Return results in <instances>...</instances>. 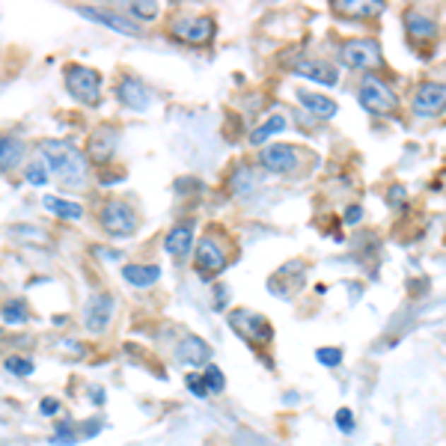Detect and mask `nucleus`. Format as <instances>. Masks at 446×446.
<instances>
[{
	"label": "nucleus",
	"instance_id": "0eeeda50",
	"mask_svg": "<svg viewBox=\"0 0 446 446\" xmlns=\"http://www.w3.org/2000/svg\"><path fill=\"white\" fill-rule=\"evenodd\" d=\"M226 265H229V256H226V250H223L211 235H206L203 241L196 244L194 268H196L199 277H214V274H221V271H226Z\"/></svg>",
	"mask_w": 446,
	"mask_h": 446
},
{
	"label": "nucleus",
	"instance_id": "f03ea898",
	"mask_svg": "<svg viewBox=\"0 0 446 446\" xmlns=\"http://www.w3.org/2000/svg\"><path fill=\"white\" fill-rule=\"evenodd\" d=\"M66 90L71 93V98H78L81 105L95 107L102 102V75L90 66L71 63V66H66Z\"/></svg>",
	"mask_w": 446,
	"mask_h": 446
},
{
	"label": "nucleus",
	"instance_id": "e433bc0d",
	"mask_svg": "<svg viewBox=\"0 0 446 446\" xmlns=\"http://www.w3.org/2000/svg\"><path fill=\"white\" fill-rule=\"evenodd\" d=\"M226 298H229V295H226V289L221 286V289H218V307H223V304H226Z\"/></svg>",
	"mask_w": 446,
	"mask_h": 446
},
{
	"label": "nucleus",
	"instance_id": "b1692460",
	"mask_svg": "<svg viewBox=\"0 0 446 446\" xmlns=\"http://www.w3.org/2000/svg\"><path fill=\"white\" fill-rule=\"evenodd\" d=\"M0 319H4L6 324H24V322H27V304H24V298L6 300L4 310H0Z\"/></svg>",
	"mask_w": 446,
	"mask_h": 446
},
{
	"label": "nucleus",
	"instance_id": "2f4dec72",
	"mask_svg": "<svg viewBox=\"0 0 446 446\" xmlns=\"http://www.w3.org/2000/svg\"><path fill=\"white\" fill-rule=\"evenodd\" d=\"M12 235H27V238H36V244H48L51 238L45 235V233H42V229H33V226H16V229H12Z\"/></svg>",
	"mask_w": 446,
	"mask_h": 446
},
{
	"label": "nucleus",
	"instance_id": "9d476101",
	"mask_svg": "<svg viewBox=\"0 0 446 446\" xmlns=\"http://www.w3.org/2000/svg\"><path fill=\"white\" fill-rule=\"evenodd\" d=\"M113 319V295L107 292H95L83 307V324L90 334H105V327Z\"/></svg>",
	"mask_w": 446,
	"mask_h": 446
},
{
	"label": "nucleus",
	"instance_id": "bb28decb",
	"mask_svg": "<svg viewBox=\"0 0 446 446\" xmlns=\"http://www.w3.org/2000/svg\"><path fill=\"white\" fill-rule=\"evenodd\" d=\"M203 381H206V390L209 393H223L226 390V378H223V372L218 369V366H206V375H203Z\"/></svg>",
	"mask_w": 446,
	"mask_h": 446
},
{
	"label": "nucleus",
	"instance_id": "7c9ffc66",
	"mask_svg": "<svg viewBox=\"0 0 446 446\" xmlns=\"http://www.w3.org/2000/svg\"><path fill=\"white\" fill-rule=\"evenodd\" d=\"M128 12L137 18H155L158 16V4H128Z\"/></svg>",
	"mask_w": 446,
	"mask_h": 446
},
{
	"label": "nucleus",
	"instance_id": "7ed1b4c3",
	"mask_svg": "<svg viewBox=\"0 0 446 446\" xmlns=\"http://www.w3.org/2000/svg\"><path fill=\"white\" fill-rule=\"evenodd\" d=\"M357 98H360V105L369 113H375V117H387V113H393L399 107V95L393 93V86L387 81H381L378 75H363Z\"/></svg>",
	"mask_w": 446,
	"mask_h": 446
},
{
	"label": "nucleus",
	"instance_id": "9b49d317",
	"mask_svg": "<svg viewBox=\"0 0 446 446\" xmlns=\"http://www.w3.org/2000/svg\"><path fill=\"white\" fill-rule=\"evenodd\" d=\"M78 16L90 18V21H98V24H105V27H110V30H117V33H122V36H140V33H143V27H140L134 18L119 16V12H113V9L78 6Z\"/></svg>",
	"mask_w": 446,
	"mask_h": 446
},
{
	"label": "nucleus",
	"instance_id": "c9c22d12",
	"mask_svg": "<svg viewBox=\"0 0 446 446\" xmlns=\"http://www.w3.org/2000/svg\"><path fill=\"white\" fill-rule=\"evenodd\" d=\"M401 196H405V188H401V184H393V188H390V203L399 206V203H401Z\"/></svg>",
	"mask_w": 446,
	"mask_h": 446
},
{
	"label": "nucleus",
	"instance_id": "cd10ccee",
	"mask_svg": "<svg viewBox=\"0 0 446 446\" xmlns=\"http://www.w3.org/2000/svg\"><path fill=\"white\" fill-rule=\"evenodd\" d=\"M24 179L33 184V188H45L48 184V170H45V164H30L24 170Z\"/></svg>",
	"mask_w": 446,
	"mask_h": 446
},
{
	"label": "nucleus",
	"instance_id": "473e14b6",
	"mask_svg": "<svg viewBox=\"0 0 446 446\" xmlns=\"http://www.w3.org/2000/svg\"><path fill=\"white\" fill-rule=\"evenodd\" d=\"M184 384H188V390H191V393H194L196 399H206V396H209L203 375H188V378H184Z\"/></svg>",
	"mask_w": 446,
	"mask_h": 446
},
{
	"label": "nucleus",
	"instance_id": "2eb2a0df",
	"mask_svg": "<svg viewBox=\"0 0 446 446\" xmlns=\"http://www.w3.org/2000/svg\"><path fill=\"white\" fill-rule=\"evenodd\" d=\"M117 143H119L117 128H113V125H102V128H95V131H93L86 152H90V158H93L95 164H107L110 158H113V152H117Z\"/></svg>",
	"mask_w": 446,
	"mask_h": 446
},
{
	"label": "nucleus",
	"instance_id": "423d86ee",
	"mask_svg": "<svg viewBox=\"0 0 446 446\" xmlns=\"http://www.w3.org/2000/svg\"><path fill=\"white\" fill-rule=\"evenodd\" d=\"M98 218H102L105 233H110L113 238H125L137 229V211L128 203H122V199H110V203H105Z\"/></svg>",
	"mask_w": 446,
	"mask_h": 446
},
{
	"label": "nucleus",
	"instance_id": "f257e3e1",
	"mask_svg": "<svg viewBox=\"0 0 446 446\" xmlns=\"http://www.w3.org/2000/svg\"><path fill=\"white\" fill-rule=\"evenodd\" d=\"M42 161H45V170H51L63 184H81L86 176L83 167V155L71 146V143L63 140H48L42 143Z\"/></svg>",
	"mask_w": 446,
	"mask_h": 446
},
{
	"label": "nucleus",
	"instance_id": "1a4fd4ad",
	"mask_svg": "<svg viewBox=\"0 0 446 446\" xmlns=\"http://www.w3.org/2000/svg\"><path fill=\"white\" fill-rule=\"evenodd\" d=\"M446 110V83L426 81L413 93V113L416 117H440Z\"/></svg>",
	"mask_w": 446,
	"mask_h": 446
},
{
	"label": "nucleus",
	"instance_id": "20e7f679",
	"mask_svg": "<svg viewBox=\"0 0 446 446\" xmlns=\"http://www.w3.org/2000/svg\"><path fill=\"white\" fill-rule=\"evenodd\" d=\"M339 63L348 69H381L384 57H381V45L375 39H348L345 45H339Z\"/></svg>",
	"mask_w": 446,
	"mask_h": 446
},
{
	"label": "nucleus",
	"instance_id": "f3484780",
	"mask_svg": "<svg viewBox=\"0 0 446 446\" xmlns=\"http://www.w3.org/2000/svg\"><path fill=\"white\" fill-rule=\"evenodd\" d=\"M122 277H125V283H131L134 289H149V286H155L161 280V268L158 265H125Z\"/></svg>",
	"mask_w": 446,
	"mask_h": 446
},
{
	"label": "nucleus",
	"instance_id": "72a5a7b5",
	"mask_svg": "<svg viewBox=\"0 0 446 446\" xmlns=\"http://www.w3.org/2000/svg\"><path fill=\"white\" fill-rule=\"evenodd\" d=\"M39 413L42 416H57V413H60V401H57V399H42L39 401Z\"/></svg>",
	"mask_w": 446,
	"mask_h": 446
},
{
	"label": "nucleus",
	"instance_id": "ddd939ff",
	"mask_svg": "<svg viewBox=\"0 0 446 446\" xmlns=\"http://www.w3.org/2000/svg\"><path fill=\"white\" fill-rule=\"evenodd\" d=\"M176 360L184 363V366H209L211 360V345L203 339V336H184L179 345H176Z\"/></svg>",
	"mask_w": 446,
	"mask_h": 446
},
{
	"label": "nucleus",
	"instance_id": "a211bd4d",
	"mask_svg": "<svg viewBox=\"0 0 446 446\" xmlns=\"http://www.w3.org/2000/svg\"><path fill=\"white\" fill-rule=\"evenodd\" d=\"M24 155V140L16 134H0V172L12 170Z\"/></svg>",
	"mask_w": 446,
	"mask_h": 446
},
{
	"label": "nucleus",
	"instance_id": "412c9836",
	"mask_svg": "<svg viewBox=\"0 0 446 446\" xmlns=\"http://www.w3.org/2000/svg\"><path fill=\"white\" fill-rule=\"evenodd\" d=\"M334 9L339 16H354V18H366V16H378L384 9L381 0H366V4H357V0H336Z\"/></svg>",
	"mask_w": 446,
	"mask_h": 446
},
{
	"label": "nucleus",
	"instance_id": "39448f33",
	"mask_svg": "<svg viewBox=\"0 0 446 446\" xmlns=\"http://www.w3.org/2000/svg\"><path fill=\"white\" fill-rule=\"evenodd\" d=\"M229 327H233L241 339H247L250 345H268L271 339H274V327H271L262 315L253 312V310L229 312Z\"/></svg>",
	"mask_w": 446,
	"mask_h": 446
},
{
	"label": "nucleus",
	"instance_id": "c756f323",
	"mask_svg": "<svg viewBox=\"0 0 446 446\" xmlns=\"http://www.w3.org/2000/svg\"><path fill=\"white\" fill-rule=\"evenodd\" d=\"M336 426H339V431H345V435H351V431H354V413H351V408H339L336 411Z\"/></svg>",
	"mask_w": 446,
	"mask_h": 446
},
{
	"label": "nucleus",
	"instance_id": "4be33fe9",
	"mask_svg": "<svg viewBox=\"0 0 446 446\" xmlns=\"http://www.w3.org/2000/svg\"><path fill=\"white\" fill-rule=\"evenodd\" d=\"M298 98H300V105H304L310 113H315V117H334L336 113V102L334 98H327V95H322V93H298Z\"/></svg>",
	"mask_w": 446,
	"mask_h": 446
},
{
	"label": "nucleus",
	"instance_id": "aec40b11",
	"mask_svg": "<svg viewBox=\"0 0 446 446\" xmlns=\"http://www.w3.org/2000/svg\"><path fill=\"white\" fill-rule=\"evenodd\" d=\"M42 206H45L54 218H60V221H81L83 218V206L81 203H69V199H60V196H45V199H42Z\"/></svg>",
	"mask_w": 446,
	"mask_h": 446
},
{
	"label": "nucleus",
	"instance_id": "a878e982",
	"mask_svg": "<svg viewBox=\"0 0 446 446\" xmlns=\"http://www.w3.org/2000/svg\"><path fill=\"white\" fill-rule=\"evenodd\" d=\"M4 366H6V372H12V375H18V378H24V375H33V369H36L30 357H21V354H12Z\"/></svg>",
	"mask_w": 446,
	"mask_h": 446
},
{
	"label": "nucleus",
	"instance_id": "c85d7f7f",
	"mask_svg": "<svg viewBox=\"0 0 446 446\" xmlns=\"http://www.w3.org/2000/svg\"><path fill=\"white\" fill-rule=\"evenodd\" d=\"M315 360H319L322 366H327V369H334V366L342 363V348H319L315 351Z\"/></svg>",
	"mask_w": 446,
	"mask_h": 446
},
{
	"label": "nucleus",
	"instance_id": "f704fd0d",
	"mask_svg": "<svg viewBox=\"0 0 446 446\" xmlns=\"http://www.w3.org/2000/svg\"><path fill=\"white\" fill-rule=\"evenodd\" d=\"M360 218H363V209H360V206H351L348 211H345V223H348V226L360 223Z\"/></svg>",
	"mask_w": 446,
	"mask_h": 446
},
{
	"label": "nucleus",
	"instance_id": "6ab92c4d",
	"mask_svg": "<svg viewBox=\"0 0 446 446\" xmlns=\"http://www.w3.org/2000/svg\"><path fill=\"white\" fill-rule=\"evenodd\" d=\"M295 71H298L300 78H310V81H315V83H324V86H334V83L339 81V75H336V71L330 69L327 63H319V60H307V63H300Z\"/></svg>",
	"mask_w": 446,
	"mask_h": 446
},
{
	"label": "nucleus",
	"instance_id": "5701e85b",
	"mask_svg": "<svg viewBox=\"0 0 446 446\" xmlns=\"http://www.w3.org/2000/svg\"><path fill=\"white\" fill-rule=\"evenodd\" d=\"M405 30H408V36L413 39V42H420V39H435V21L431 18H426V16H420V12H408L405 16Z\"/></svg>",
	"mask_w": 446,
	"mask_h": 446
},
{
	"label": "nucleus",
	"instance_id": "dca6fc26",
	"mask_svg": "<svg viewBox=\"0 0 446 446\" xmlns=\"http://www.w3.org/2000/svg\"><path fill=\"white\" fill-rule=\"evenodd\" d=\"M191 244H194V226H172L167 238H164V250L170 256H184V253H191Z\"/></svg>",
	"mask_w": 446,
	"mask_h": 446
},
{
	"label": "nucleus",
	"instance_id": "6e6552de",
	"mask_svg": "<svg viewBox=\"0 0 446 446\" xmlns=\"http://www.w3.org/2000/svg\"><path fill=\"white\" fill-rule=\"evenodd\" d=\"M170 33L182 42H188V45H206V42H211V36H214V18H209V16L179 18V21H172Z\"/></svg>",
	"mask_w": 446,
	"mask_h": 446
},
{
	"label": "nucleus",
	"instance_id": "393cba45",
	"mask_svg": "<svg viewBox=\"0 0 446 446\" xmlns=\"http://www.w3.org/2000/svg\"><path fill=\"white\" fill-rule=\"evenodd\" d=\"M283 128H286V119H283V117H271L268 122H262L259 128H253V131H250V143H253V146H262V143H265L271 134L283 131Z\"/></svg>",
	"mask_w": 446,
	"mask_h": 446
},
{
	"label": "nucleus",
	"instance_id": "f8f14e48",
	"mask_svg": "<svg viewBox=\"0 0 446 446\" xmlns=\"http://www.w3.org/2000/svg\"><path fill=\"white\" fill-rule=\"evenodd\" d=\"M117 98L125 105V107H131V110H146L152 105V90L146 83H143L140 78L134 75H125L119 83H117Z\"/></svg>",
	"mask_w": 446,
	"mask_h": 446
},
{
	"label": "nucleus",
	"instance_id": "4468645a",
	"mask_svg": "<svg viewBox=\"0 0 446 446\" xmlns=\"http://www.w3.org/2000/svg\"><path fill=\"white\" fill-rule=\"evenodd\" d=\"M298 149L289 143H277V146H265L262 149V167L271 172H292L298 170Z\"/></svg>",
	"mask_w": 446,
	"mask_h": 446
}]
</instances>
